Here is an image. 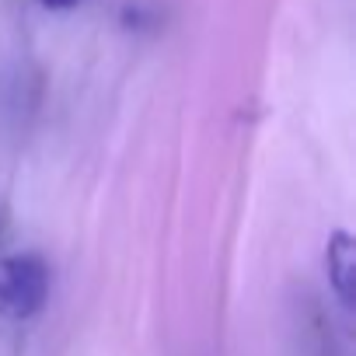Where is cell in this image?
<instances>
[{
  "instance_id": "cell-1",
  "label": "cell",
  "mask_w": 356,
  "mask_h": 356,
  "mask_svg": "<svg viewBox=\"0 0 356 356\" xmlns=\"http://www.w3.org/2000/svg\"><path fill=\"white\" fill-rule=\"evenodd\" d=\"M49 293V269L39 255H11L0 262V314L22 321L32 318Z\"/></svg>"
},
{
  "instance_id": "cell-2",
  "label": "cell",
  "mask_w": 356,
  "mask_h": 356,
  "mask_svg": "<svg viewBox=\"0 0 356 356\" xmlns=\"http://www.w3.org/2000/svg\"><path fill=\"white\" fill-rule=\"evenodd\" d=\"M325 262H328V276H332V286H335L339 300L349 307L353 304V286H356V245L346 231H335L328 238Z\"/></svg>"
},
{
  "instance_id": "cell-3",
  "label": "cell",
  "mask_w": 356,
  "mask_h": 356,
  "mask_svg": "<svg viewBox=\"0 0 356 356\" xmlns=\"http://www.w3.org/2000/svg\"><path fill=\"white\" fill-rule=\"evenodd\" d=\"M42 4H49V8H74V4H81V0H42Z\"/></svg>"
}]
</instances>
